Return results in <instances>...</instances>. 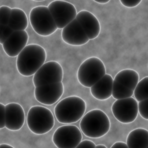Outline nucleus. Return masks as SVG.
Here are the masks:
<instances>
[{
    "label": "nucleus",
    "instance_id": "obj_1",
    "mask_svg": "<svg viewBox=\"0 0 148 148\" xmlns=\"http://www.w3.org/2000/svg\"><path fill=\"white\" fill-rule=\"evenodd\" d=\"M46 58V53L43 47L37 44L28 45L17 56V70L24 76H32L44 64Z\"/></svg>",
    "mask_w": 148,
    "mask_h": 148
},
{
    "label": "nucleus",
    "instance_id": "obj_2",
    "mask_svg": "<svg viewBox=\"0 0 148 148\" xmlns=\"http://www.w3.org/2000/svg\"><path fill=\"white\" fill-rule=\"evenodd\" d=\"M86 109L85 101L80 97L71 96L64 98L54 108L57 120L63 124L77 122L83 116Z\"/></svg>",
    "mask_w": 148,
    "mask_h": 148
},
{
    "label": "nucleus",
    "instance_id": "obj_3",
    "mask_svg": "<svg viewBox=\"0 0 148 148\" xmlns=\"http://www.w3.org/2000/svg\"><path fill=\"white\" fill-rule=\"evenodd\" d=\"M80 127L86 136L98 138L109 131L110 122L104 112L100 109H94L83 116L80 122Z\"/></svg>",
    "mask_w": 148,
    "mask_h": 148
},
{
    "label": "nucleus",
    "instance_id": "obj_4",
    "mask_svg": "<svg viewBox=\"0 0 148 148\" xmlns=\"http://www.w3.org/2000/svg\"><path fill=\"white\" fill-rule=\"evenodd\" d=\"M27 121L29 129L37 135L48 132L54 125V118L52 112L49 109L41 106H35L29 109Z\"/></svg>",
    "mask_w": 148,
    "mask_h": 148
},
{
    "label": "nucleus",
    "instance_id": "obj_5",
    "mask_svg": "<svg viewBox=\"0 0 148 148\" xmlns=\"http://www.w3.org/2000/svg\"><path fill=\"white\" fill-rule=\"evenodd\" d=\"M139 79V74L133 69L120 71L113 79L112 95L116 99L131 97Z\"/></svg>",
    "mask_w": 148,
    "mask_h": 148
},
{
    "label": "nucleus",
    "instance_id": "obj_6",
    "mask_svg": "<svg viewBox=\"0 0 148 148\" xmlns=\"http://www.w3.org/2000/svg\"><path fill=\"white\" fill-rule=\"evenodd\" d=\"M106 74L103 62L99 58L90 57L84 61L77 71V79L83 86L90 88Z\"/></svg>",
    "mask_w": 148,
    "mask_h": 148
},
{
    "label": "nucleus",
    "instance_id": "obj_7",
    "mask_svg": "<svg viewBox=\"0 0 148 148\" xmlns=\"http://www.w3.org/2000/svg\"><path fill=\"white\" fill-rule=\"evenodd\" d=\"M29 21L33 29L40 36H49L58 29L48 8L45 6L32 8L29 13Z\"/></svg>",
    "mask_w": 148,
    "mask_h": 148
},
{
    "label": "nucleus",
    "instance_id": "obj_8",
    "mask_svg": "<svg viewBox=\"0 0 148 148\" xmlns=\"http://www.w3.org/2000/svg\"><path fill=\"white\" fill-rule=\"evenodd\" d=\"M63 69L57 61H50L44 64L34 75L33 82L36 87L61 82Z\"/></svg>",
    "mask_w": 148,
    "mask_h": 148
},
{
    "label": "nucleus",
    "instance_id": "obj_9",
    "mask_svg": "<svg viewBox=\"0 0 148 148\" xmlns=\"http://www.w3.org/2000/svg\"><path fill=\"white\" fill-rule=\"evenodd\" d=\"M57 28L62 29L76 18L77 11L73 5L61 0L51 2L47 6Z\"/></svg>",
    "mask_w": 148,
    "mask_h": 148
},
{
    "label": "nucleus",
    "instance_id": "obj_10",
    "mask_svg": "<svg viewBox=\"0 0 148 148\" xmlns=\"http://www.w3.org/2000/svg\"><path fill=\"white\" fill-rule=\"evenodd\" d=\"M82 134L74 125H65L54 132L52 140L58 148H75L82 141Z\"/></svg>",
    "mask_w": 148,
    "mask_h": 148
},
{
    "label": "nucleus",
    "instance_id": "obj_11",
    "mask_svg": "<svg viewBox=\"0 0 148 148\" xmlns=\"http://www.w3.org/2000/svg\"><path fill=\"white\" fill-rule=\"evenodd\" d=\"M112 111L119 121L124 124L131 123L138 114V102L132 97L117 99L112 105Z\"/></svg>",
    "mask_w": 148,
    "mask_h": 148
},
{
    "label": "nucleus",
    "instance_id": "obj_12",
    "mask_svg": "<svg viewBox=\"0 0 148 148\" xmlns=\"http://www.w3.org/2000/svg\"><path fill=\"white\" fill-rule=\"evenodd\" d=\"M64 92L62 82L36 87L34 91L35 99L40 103L51 105L57 102Z\"/></svg>",
    "mask_w": 148,
    "mask_h": 148
},
{
    "label": "nucleus",
    "instance_id": "obj_13",
    "mask_svg": "<svg viewBox=\"0 0 148 148\" xmlns=\"http://www.w3.org/2000/svg\"><path fill=\"white\" fill-rule=\"evenodd\" d=\"M62 40L72 46H82L89 41V39L83 28L75 18L62 28Z\"/></svg>",
    "mask_w": 148,
    "mask_h": 148
},
{
    "label": "nucleus",
    "instance_id": "obj_14",
    "mask_svg": "<svg viewBox=\"0 0 148 148\" xmlns=\"http://www.w3.org/2000/svg\"><path fill=\"white\" fill-rule=\"evenodd\" d=\"M25 113L18 103L12 102L5 105V127L11 131L20 130L25 122Z\"/></svg>",
    "mask_w": 148,
    "mask_h": 148
},
{
    "label": "nucleus",
    "instance_id": "obj_15",
    "mask_svg": "<svg viewBox=\"0 0 148 148\" xmlns=\"http://www.w3.org/2000/svg\"><path fill=\"white\" fill-rule=\"evenodd\" d=\"M28 35L25 31H14L2 44L6 54L11 57L17 56L27 46Z\"/></svg>",
    "mask_w": 148,
    "mask_h": 148
},
{
    "label": "nucleus",
    "instance_id": "obj_16",
    "mask_svg": "<svg viewBox=\"0 0 148 148\" xmlns=\"http://www.w3.org/2000/svg\"><path fill=\"white\" fill-rule=\"evenodd\" d=\"M76 19L79 23L89 40L96 38L99 34L101 26L98 18L87 10H81L77 13Z\"/></svg>",
    "mask_w": 148,
    "mask_h": 148
},
{
    "label": "nucleus",
    "instance_id": "obj_17",
    "mask_svg": "<svg viewBox=\"0 0 148 148\" xmlns=\"http://www.w3.org/2000/svg\"><path fill=\"white\" fill-rule=\"evenodd\" d=\"M113 79L111 75L105 74L90 87L92 95L99 100H106L112 95Z\"/></svg>",
    "mask_w": 148,
    "mask_h": 148
},
{
    "label": "nucleus",
    "instance_id": "obj_18",
    "mask_svg": "<svg viewBox=\"0 0 148 148\" xmlns=\"http://www.w3.org/2000/svg\"><path fill=\"white\" fill-rule=\"evenodd\" d=\"M126 145L128 148H147L148 146V131L136 128L128 135Z\"/></svg>",
    "mask_w": 148,
    "mask_h": 148
},
{
    "label": "nucleus",
    "instance_id": "obj_19",
    "mask_svg": "<svg viewBox=\"0 0 148 148\" xmlns=\"http://www.w3.org/2000/svg\"><path fill=\"white\" fill-rule=\"evenodd\" d=\"M8 25L14 31H25L28 26V18L25 13L19 8L12 9Z\"/></svg>",
    "mask_w": 148,
    "mask_h": 148
},
{
    "label": "nucleus",
    "instance_id": "obj_20",
    "mask_svg": "<svg viewBox=\"0 0 148 148\" xmlns=\"http://www.w3.org/2000/svg\"><path fill=\"white\" fill-rule=\"evenodd\" d=\"M136 101H141L148 99V77L146 76L138 82L135 87L134 94Z\"/></svg>",
    "mask_w": 148,
    "mask_h": 148
},
{
    "label": "nucleus",
    "instance_id": "obj_21",
    "mask_svg": "<svg viewBox=\"0 0 148 148\" xmlns=\"http://www.w3.org/2000/svg\"><path fill=\"white\" fill-rule=\"evenodd\" d=\"M11 8L7 6L0 7V24L8 25L9 21Z\"/></svg>",
    "mask_w": 148,
    "mask_h": 148
},
{
    "label": "nucleus",
    "instance_id": "obj_22",
    "mask_svg": "<svg viewBox=\"0 0 148 148\" xmlns=\"http://www.w3.org/2000/svg\"><path fill=\"white\" fill-rule=\"evenodd\" d=\"M13 32L8 25L0 24V43L2 45Z\"/></svg>",
    "mask_w": 148,
    "mask_h": 148
},
{
    "label": "nucleus",
    "instance_id": "obj_23",
    "mask_svg": "<svg viewBox=\"0 0 148 148\" xmlns=\"http://www.w3.org/2000/svg\"><path fill=\"white\" fill-rule=\"evenodd\" d=\"M138 112L140 116L145 119H148V99L139 101L138 103Z\"/></svg>",
    "mask_w": 148,
    "mask_h": 148
},
{
    "label": "nucleus",
    "instance_id": "obj_24",
    "mask_svg": "<svg viewBox=\"0 0 148 148\" xmlns=\"http://www.w3.org/2000/svg\"><path fill=\"white\" fill-rule=\"evenodd\" d=\"M5 127V106L0 103V129Z\"/></svg>",
    "mask_w": 148,
    "mask_h": 148
},
{
    "label": "nucleus",
    "instance_id": "obj_25",
    "mask_svg": "<svg viewBox=\"0 0 148 148\" xmlns=\"http://www.w3.org/2000/svg\"><path fill=\"white\" fill-rule=\"evenodd\" d=\"M141 0H120V2L125 7L134 8L138 6Z\"/></svg>",
    "mask_w": 148,
    "mask_h": 148
},
{
    "label": "nucleus",
    "instance_id": "obj_26",
    "mask_svg": "<svg viewBox=\"0 0 148 148\" xmlns=\"http://www.w3.org/2000/svg\"><path fill=\"white\" fill-rule=\"evenodd\" d=\"M95 143L91 140H84L81 141L75 148H95Z\"/></svg>",
    "mask_w": 148,
    "mask_h": 148
},
{
    "label": "nucleus",
    "instance_id": "obj_27",
    "mask_svg": "<svg viewBox=\"0 0 148 148\" xmlns=\"http://www.w3.org/2000/svg\"><path fill=\"white\" fill-rule=\"evenodd\" d=\"M111 148H128L126 143L122 142H117L114 143Z\"/></svg>",
    "mask_w": 148,
    "mask_h": 148
},
{
    "label": "nucleus",
    "instance_id": "obj_28",
    "mask_svg": "<svg viewBox=\"0 0 148 148\" xmlns=\"http://www.w3.org/2000/svg\"><path fill=\"white\" fill-rule=\"evenodd\" d=\"M0 148H14V147L8 144L3 143V144L0 145Z\"/></svg>",
    "mask_w": 148,
    "mask_h": 148
},
{
    "label": "nucleus",
    "instance_id": "obj_29",
    "mask_svg": "<svg viewBox=\"0 0 148 148\" xmlns=\"http://www.w3.org/2000/svg\"><path fill=\"white\" fill-rule=\"evenodd\" d=\"M95 2L98 3H101V4H105V3H107L108 2H109V0H105V1H94Z\"/></svg>",
    "mask_w": 148,
    "mask_h": 148
},
{
    "label": "nucleus",
    "instance_id": "obj_30",
    "mask_svg": "<svg viewBox=\"0 0 148 148\" xmlns=\"http://www.w3.org/2000/svg\"><path fill=\"white\" fill-rule=\"evenodd\" d=\"M95 148H107V147L103 145H98L95 146Z\"/></svg>",
    "mask_w": 148,
    "mask_h": 148
},
{
    "label": "nucleus",
    "instance_id": "obj_31",
    "mask_svg": "<svg viewBox=\"0 0 148 148\" xmlns=\"http://www.w3.org/2000/svg\"></svg>",
    "mask_w": 148,
    "mask_h": 148
}]
</instances>
